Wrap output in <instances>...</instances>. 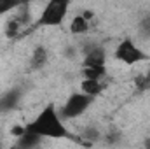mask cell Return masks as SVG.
<instances>
[{"label": "cell", "mask_w": 150, "mask_h": 149, "mask_svg": "<svg viewBox=\"0 0 150 149\" xmlns=\"http://www.w3.org/2000/svg\"><path fill=\"white\" fill-rule=\"evenodd\" d=\"M19 98H21V91L19 90H11V91L4 93L0 97V112H7V111L16 109Z\"/></svg>", "instance_id": "8992f818"}, {"label": "cell", "mask_w": 150, "mask_h": 149, "mask_svg": "<svg viewBox=\"0 0 150 149\" xmlns=\"http://www.w3.org/2000/svg\"><path fill=\"white\" fill-rule=\"evenodd\" d=\"M136 86H138V90H147V88H150L149 75H138L136 77Z\"/></svg>", "instance_id": "7c38bea8"}, {"label": "cell", "mask_w": 150, "mask_h": 149, "mask_svg": "<svg viewBox=\"0 0 150 149\" xmlns=\"http://www.w3.org/2000/svg\"><path fill=\"white\" fill-rule=\"evenodd\" d=\"M82 91L91 95V97H96L100 91H101V81L100 79H91V77H84L82 84H80Z\"/></svg>", "instance_id": "52a82bcc"}, {"label": "cell", "mask_w": 150, "mask_h": 149, "mask_svg": "<svg viewBox=\"0 0 150 149\" xmlns=\"http://www.w3.org/2000/svg\"><path fill=\"white\" fill-rule=\"evenodd\" d=\"M40 135H35V133H30V132H23L21 135H19V146L21 148H33V146H37L38 142H40Z\"/></svg>", "instance_id": "9c48e42d"}, {"label": "cell", "mask_w": 150, "mask_h": 149, "mask_svg": "<svg viewBox=\"0 0 150 149\" xmlns=\"http://www.w3.org/2000/svg\"><path fill=\"white\" fill-rule=\"evenodd\" d=\"M89 30V21L86 16H75L70 23V32L72 34H86Z\"/></svg>", "instance_id": "ba28073f"}, {"label": "cell", "mask_w": 150, "mask_h": 149, "mask_svg": "<svg viewBox=\"0 0 150 149\" xmlns=\"http://www.w3.org/2000/svg\"><path fill=\"white\" fill-rule=\"evenodd\" d=\"M140 32L145 34V35H150V16L145 18V19L140 23Z\"/></svg>", "instance_id": "4fadbf2b"}, {"label": "cell", "mask_w": 150, "mask_h": 149, "mask_svg": "<svg viewBox=\"0 0 150 149\" xmlns=\"http://www.w3.org/2000/svg\"><path fill=\"white\" fill-rule=\"evenodd\" d=\"M68 5H70V0H49L38 18V25L40 27L61 25V21L65 19V16L68 12Z\"/></svg>", "instance_id": "7a4b0ae2"}, {"label": "cell", "mask_w": 150, "mask_h": 149, "mask_svg": "<svg viewBox=\"0 0 150 149\" xmlns=\"http://www.w3.org/2000/svg\"><path fill=\"white\" fill-rule=\"evenodd\" d=\"M45 62H47V51L40 46V47H37V49L33 51V56H32V67H33V69H40L42 65H45Z\"/></svg>", "instance_id": "30bf717a"}, {"label": "cell", "mask_w": 150, "mask_h": 149, "mask_svg": "<svg viewBox=\"0 0 150 149\" xmlns=\"http://www.w3.org/2000/svg\"><path fill=\"white\" fill-rule=\"evenodd\" d=\"M91 102H93V97L91 95H87V93H74L68 100H67V104L63 105V109H61V116L63 117H67V119H74V117H79L80 114H84L86 109L91 105Z\"/></svg>", "instance_id": "5b68a950"}, {"label": "cell", "mask_w": 150, "mask_h": 149, "mask_svg": "<svg viewBox=\"0 0 150 149\" xmlns=\"http://www.w3.org/2000/svg\"><path fill=\"white\" fill-rule=\"evenodd\" d=\"M115 58L126 65H134L138 62L147 60V53L142 51L131 39H124L119 42V46L115 49Z\"/></svg>", "instance_id": "277c9868"}, {"label": "cell", "mask_w": 150, "mask_h": 149, "mask_svg": "<svg viewBox=\"0 0 150 149\" xmlns=\"http://www.w3.org/2000/svg\"><path fill=\"white\" fill-rule=\"evenodd\" d=\"M21 4H23V0H0V16L16 9V7H19Z\"/></svg>", "instance_id": "8fae6325"}, {"label": "cell", "mask_w": 150, "mask_h": 149, "mask_svg": "<svg viewBox=\"0 0 150 149\" xmlns=\"http://www.w3.org/2000/svg\"><path fill=\"white\" fill-rule=\"evenodd\" d=\"M84 77L101 79L105 75V51L101 47H91L84 60Z\"/></svg>", "instance_id": "3957f363"}, {"label": "cell", "mask_w": 150, "mask_h": 149, "mask_svg": "<svg viewBox=\"0 0 150 149\" xmlns=\"http://www.w3.org/2000/svg\"><path fill=\"white\" fill-rule=\"evenodd\" d=\"M5 32H7V35H9V37H14V35H16V32H18V23H16V21H9V23H7Z\"/></svg>", "instance_id": "5bb4252c"}, {"label": "cell", "mask_w": 150, "mask_h": 149, "mask_svg": "<svg viewBox=\"0 0 150 149\" xmlns=\"http://www.w3.org/2000/svg\"><path fill=\"white\" fill-rule=\"evenodd\" d=\"M147 75H149V79H150V67H149V74H147Z\"/></svg>", "instance_id": "9a60e30c"}, {"label": "cell", "mask_w": 150, "mask_h": 149, "mask_svg": "<svg viewBox=\"0 0 150 149\" xmlns=\"http://www.w3.org/2000/svg\"><path fill=\"white\" fill-rule=\"evenodd\" d=\"M25 130L40 137H49V139H59L67 135V128L58 111L54 109V105H47L33 121H30L25 126Z\"/></svg>", "instance_id": "6da1fadb"}]
</instances>
